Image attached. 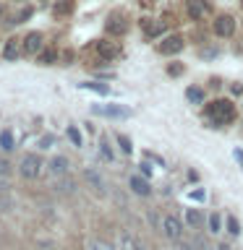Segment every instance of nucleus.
Returning <instances> with one entry per match:
<instances>
[{
  "instance_id": "nucleus-12",
  "label": "nucleus",
  "mask_w": 243,
  "mask_h": 250,
  "mask_svg": "<svg viewBox=\"0 0 243 250\" xmlns=\"http://www.w3.org/2000/svg\"><path fill=\"white\" fill-rule=\"evenodd\" d=\"M141 31H144L146 39H154V37H160L165 31V23L154 21V19H141Z\"/></svg>"
},
{
  "instance_id": "nucleus-19",
  "label": "nucleus",
  "mask_w": 243,
  "mask_h": 250,
  "mask_svg": "<svg viewBox=\"0 0 243 250\" xmlns=\"http://www.w3.org/2000/svg\"><path fill=\"white\" fill-rule=\"evenodd\" d=\"M73 13V0H60L55 3V16H71Z\"/></svg>"
},
{
  "instance_id": "nucleus-9",
  "label": "nucleus",
  "mask_w": 243,
  "mask_h": 250,
  "mask_svg": "<svg viewBox=\"0 0 243 250\" xmlns=\"http://www.w3.org/2000/svg\"><path fill=\"white\" fill-rule=\"evenodd\" d=\"M105 29H107V34H113V37H123L125 31H128V21H125L123 13H113L105 21Z\"/></svg>"
},
{
  "instance_id": "nucleus-30",
  "label": "nucleus",
  "mask_w": 243,
  "mask_h": 250,
  "mask_svg": "<svg viewBox=\"0 0 243 250\" xmlns=\"http://www.w3.org/2000/svg\"><path fill=\"white\" fill-rule=\"evenodd\" d=\"M209 232H212V234H217V232H219V216H217V214H212V216H209Z\"/></svg>"
},
{
  "instance_id": "nucleus-5",
  "label": "nucleus",
  "mask_w": 243,
  "mask_h": 250,
  "mask_svg": "<svg viewBox=\"0 0 243 250\" xmlns=\"http://www.w3.org/2000/svg\"><path fill=\"white\" fill-rule=\"evenodd\" d=\"M186 13L194 21H204L212 16V5H209V0H186Z\"/></svg>"
},
{
  "instance_id": "nucleus-3",
  "label": "nucleus",
  "mask_w": 243,
  "mask_h": 250,
  "mask_svg": "<svg viewBox=\"0 0 243 250\" xmlns=\"http://www.w3.org/2000/svg\"><path fill=\"white\" fill-rule=\"evenodd\" d=\"M92 112L99 117H110V120H125V117H131V109L125 104H94Z\"/></svg>"
},
{
  "instance_id": "nucleus-18",
  "label": "nucleus",
  "mask_w": 243,
  "mask_h": 250,
  "mask_svg": "<svg viewBox=\"0 0 243 250\" xmlns=\"http://www.w3.org/2000/svg\"><path fill=\"white\" fill-rule=\"evenodd\" d=\"M186 222H188V227H191V229H199L201 227V211L199 208H186Z\"/></svg>"
},
{
  "instance_id": "nucleus-11",
  "label": "nucleus",
  "mask_w": 243,
  "mask_h": 250,
  "mask_svg": "<svg viewBox=\"0 0 243 250\" xmlns=\"http://www.w3.org/2000/svg\"><path fill=\"white\" fill-rule=\"evenodd\" d=\"M97 52L102 60H115L121 55V44L118 42H107V39H99L97 42Z\"/></svg>"
},
{
  "instance_id": "nucleus-38",
  "label": "nucleus",
  "mask_w": 243,
  "mask_h": 250,
  "mask_svg": "<svg viewBox=\"0 0 243 250\" xmlns=\"http://www.w3.org/2000/svg\"><path fill=\"white\" fill-rule=\"evenodd\" d=\"M219 250H230V245H225V242H222V245H219Z\"/></svg>"
},
{
  "instance_id": "nucleus-2",
  "label": "nucleus",
  "mask_w": 243,
  "mask_h": 250,
  "mask_svg": "<svg viewBox=\"0 0 243 250\" xmlns=\"http://www.w3.org/2000/svg\"><path fill=\"white\" fill-rule=\"evenodd\" d=\"M42 169H45V164H42V159H39L37 154H24V156H21V162H19V172H21V177H26V180H37L39 175H42Z\"/></svg>"
},
{
  "instance_id": "nucleus-4",
  "label": "nucleus",
  "mask_w": 243,
  "mask_h": 250,
  "mask_svg": "<svg viewBox=\"0 0 243 250\" xmlns=\"http://www.w3.org/2000/svg\"><path fill=\"white\" fill-rule=\"evenodd\" d=\"M115 248L118 250H146V245L141 242L139 234H133L128 229H121L115 234Z\"/></svg>"
},
{
  "instance_id": "nucleus-13",
  "label": "nucleus",
  "mask_w": 243,
  "mask_h": 250,
  "mask_svg": "<svg viewBox=\"0 0 243 250\" xmlns=\"http://www.w3.org/2000/svg\"><path fill=\"white\" fill-rule=\"evenodd\" d=\"M128 185H131V190L141 195V198H146V195H152V185L146 183V177H139V175H131L128 180Z\"/></svg>"
},
{
  "instance_id": "nucleus-10",
  "label": "nucleus",
  "mask_w": 243,
  "mask_h": 250,
  "mask_svg": "<svg viewBox=\"0 0 243 250\" xmlns=\"http://www.w3.org/2000/svg\"><path fill=\"white\" fill-rule=\"evenodd\" d=\"M162 232L168 234L170 240H180V234H183L180 219H178V216H165V219H162Z\"/></svg>"
},
{
  "instance_id": "nucleus-16",
  "label": "nucleus",
  "mask_w": 243,
  "mask_h": 250,
  "mask_svg": "<svg viewBox=\"0 0 243 250\" xmlns=\"http://www.w3.org/2000/svg\"><path fill=\"white\" fill-rule=\"evenodd\" d=\"M52 188H55L58 193H63V195H71V193L76 190V180L68 177V175H66V177H58V180L52 183Z\"/></svg>"
},
{
  "instance_id": "nucleus-15",
  "label": "nucleus",
  "mask_w": 243,
  "mask_h": 250,
  "mask_svg": "<svg viewBox=\"0 0 243 250\" xmlns=\"http://www.w3.org/2000/svg\"><path fill=\"white\" fill-rule=\"evenodd\" d=\"M84 177H86V183H89L99 195L105 193V180H102V175H99L97 169H84Z\"/></svg>"
},
{
  "instance_id": "nucleus-8",
  "label": "nucleus",
  "mask_w": 243,
  "mask_h": 250,
  "mask_svg": "<svg viewBox=\"0 0 243 250\" xmlns=\"http://www.w3.org/2000/svg\"><path fill=\"white\" fill-rule=\"evenodd\" d=\"M68 169H71V162H68V156H63V154L52 156V159L47 162V172H50L55 180H58V177H66Z\"/></svg>"
},
{
  "instance_id": "nucleus-34",
  "label": "nucleus",
  "mask_w": 243,
  "mask_h": 250,
  "mask_svg": "<svg viewBox=\"0 0 243 250\" xmlns=\"http://www.w3.org/2000/svg\"><path fill=\"white\" fill-rule=\"evenodd\" d=\"M139 167H141V175H144V177H152V164H149V162H141Z\"/></svg>"
},
{
  "instance_id": "nucleus-22",
  "label": "nucleus",
  "mask_w": 243,
  "mask_h": 250,
  "mask_svg": "<svg viewBox=\"0 0 243 250\" xmlns=\"http://www.w3.org/2000/svg\"><path fill=\"white\" fill-rule=\"evenodd\" d=\"M186 97H188V102H194V104H201V102H204V91L199 89V86H188Z\"/></svg>"
},
{
  "instance_id": "nucleus-32",
  "label": "nucleus",
  "mask_w": 243,
  "mask_h": 250,
  "mask_svg": "<svg viewBox=\"0 0 243 250\" xmlns=\"http://www.w3.org/2000/svg\"><path fill=\"white\" fill-rule=\"evenodd\" d=\"M52 144H55L52 136H42V138H39V148H50Z\"/></svg>"
},
{
  "instance_id": "nucleus-31",
  "label": "nucleus",
  "mask_w": 243,
  "mask_h": 250,
  "mask_svg": "<svg viewBox=\"0 0 243 250\" xmlns=\"http://www.w3.org/2000/svg\"><path fill=\"white\" fill-rule=\"evenodd\" d=\"M168 73H170V76H183V65H180V62H170V65H168Z\"/></svg>"
},
{
  "instance_id": "nucleus-36",
  "label": "nucleus",
  "mask_w": 243,
  "mask_h": 250,
  "mask_svg": "<svg viewBox=\"0 0 243 250\" xmlns=\"http://www.w3.org/2000/svg\"><path fill=\"white\" fill-rule=\"evenodd\" d=\"M172 250H194V245H188V242H175Z\"/></svg>"
},
{
  "instance_id": "nucleus-27",
  "label": "nucleus",
  "mask_w": 243,
  "mask_h": 250,
  "mask_svg": "<svg viewBox=\"0 0 243 250\" xmlns=\"http://www.w3.org/2000/svg\"><path fill=\"white\" fill-rule=\"evenodd\" d=\"M99 151H102V156H105L107 162H113V148L107 146V141H105V138L99 141Z\"/></svg>"
},
{
  "instance_id": "nucleus-17",
  "label": "nucleus",
  "mask_w": 243,
  "mask_h": 250,
  "mask_svg": "<svg viewBox=\"0 0 243 250\" xmlns=\"http://www.w3.org/2000/svg\"><path fill=\"white\" fill-rule=\"evenodd\" d=\"M19 55H21V47H19V42H16V39H8L5 47H3V58H5V60H16Z\"/></svg>"
},
{
  "instance_id": "nucleus-29",
  "label": "nucleus",
  "mask_w": 243,
  "mask_h": 250,
  "mask_svg": "<svg viewBox=\"0 0 243 250\" xmlns=\"http://www.w3.org/2000/svg\"><path fill=\"white\" fill-rule=\"evenodd\" d=\"M84 86V89H92V91H97V94H107L110 89H107V86H102V83H81Z\"/></svg>"
},
{
  "instance_id": "nucleus-39",
  "label": "nucleus",
  "mask_w": 243,
  "mask_h": 250,
  "mask_svg": "<svg viewBox=\"0 0 243 250\" xmlns=\"http://www.w3.org/2000/svg\"><path fill=\"white\" fill-rule=\"evenodd\" d=\"M241 3H243V0H241Z\"/></svg>"
},
{
  "instance_id": "nucleus-20",
  "label": "nucleus",
  "mask_w": 243,
  "mask_h": 250,
  "mask_svg": "<svg viewBox=\"0 0 243 250\" xmlns=\"http://www.w3.org/2000/svg\"><path fill=\"white\" fill-rule=\"evenodd\" d=\"M0 148H3V151H13V148H16L13 133H11V130H3V133H0Z\"/></svg>"
},
{
  "instance_id": "nucleus-21",
  "label": "nucleus",
  "mask_w": 243,
  "mask_h": 250,
  "mask_svg": "<svg viewBox=\"0 0 243 250\" xmlns=\"http://www.w3.org/2000/svg\"><path fill=\"white\" fill-rule=\"evenodd\" d=\"M86 250H118V248H113V245H107L105 240L89 237V240H86Z\"/></svg>"
},
{
  "instance_id": "nucleus-1",
  "label": "nucleus",
  "mask_w": 243,
  "mask_h": 250,
  "mask_svg": "<svg viewBox=\"0 0 243 250\" xmlns=\"http://www.w3.org/2000/svg\"><path fill=\"white\" fill-rule=\"evenodd\" d=\"M204 112H207V120L212 125H217V128H225V125H230L235 120V104H233V102H227V99L209 102Z\"/></svg>"
},
{
  "instance_id": "nucleus-14",
  "label": "nucleus",
  "mask_w": 243,
  "mask_h": 250,
  "mask_svg": "<svg viewBox=\"0 0 243 250\" xmlns=\"http://www.w3.org/2000/svg\"><path fill=\"white\" fill-rule=\"evenodd\" d=\"M39 50H42V34H39V31H31V34H26V39H24V52L37 55Z\"/></svg>"
},
{
  "instance_id": "nucleus-6",
  "label": "nucleus",
  "mask_w": 243,
  "mask_h": 250,
  "mask_svg": "<svg viewBox=\"0 0 243 250\" xmlns=\"http://www.w3.org/2000/svg\"><path fill=\"white\" fill-rule=\"evenodd\" d=\"M212 29H215L217 37H233L235 34V19L230 13H219L215 23H212Z\"/></svg>"
},
{
  "instance_id": "nucleus-37",
  "label": "nucleus",
  "mask_w": 243,
  "mask_h": 250,
  "mask_svg": "<svg viewBox=\"0 0 243 250\" xmlns=\"http://www.w3.org/2000/svg\"><path fill=\"white\" fill-rule=\"evenodd\" d=\"M233 154H235V159H238V162L243 164V151H241V148H235V151H233Z\"/></svg>"
},
{
  "instance_id": "nucleus-33",
  "label": "nucleus",
  "mask_w": 243,
  "mask_h": 250,
  "mask_svg": "<svg viewBox=\"0 0 243 250\" xmlns=\"http://www.w3.org/2000/svg\"><path fill=\"white\" fill-rule=\"evenodd\" d=\"M219 50L217 47H207V50H201V58H217Z\"/></svg>"
},
{
  "instance_id": "nucleus-28",
  "label": "nucleus",
  "mask_w": 243,
  "mask_h": 250,
  "mask_svg": "<svg viewBox=\"0 0 243 250\" xmlns=\"http://www.w3.org/2000/svg\"><path fill=\"white\" fill-rule=\"evenodd\" d=\"M68 138H71V144H73V146H81V133H78L73 125L68 128Z\"/></svg>"
},
{
  "instance_id": "nucleus-23",
  "label": "nucleus",
  "mask_w": 243,
  "mask_h": 250,
  "mask_svg": "<svg viewBox=\"0 0 243 250\" xmlns=\"http://www.w3.org/2000/svg\"><path fill=\"white\" fill-rule=\"evenodd\" d=\"M118 144H121V151H123V154H131V151H133L131 138H128V136H123V133H118Z\"/></svg>"
},
{
  "instance_id": "nucleus-7",
  "label": "nucleus",
  "mask_w": 243,
  "mask_h": 250,
  "mask_svg": "<svg viewBox=\"0 0 243 250\" xmlns=\"http://www.w3.org/2000/svg\"><path fill=\"white\" fill-rule=\"evenodd\" d=\"M183 47H186L183 37H180V34H170V37H165L162 42L157 44V50H160L162 55H178Z\"/></svg>"
},
{
  "instance_id": "nucleus-35",
  "label": "nucleus",
  "mask_w": 243,
  "mask_h": 250,
  "mask_svg": "<svg viewBox=\"0 0 243 250\" xmlns=\"http://www.w3.org/2000/svg\"><path fill=\"white\" fill-rule=\"evenodd\" d=\"M230 94H233V97H241V94H243V86H241V83H233V86H230Z\"/></svg>"
},
{
  "instance_id": "nucleus-25",
  "label": "nucleus",
  "mask_w": 243,
  "mask_h": 250,
  "mask_svg": "<svg viewBox=\"0 0 243 250\" xmlns=\"http://www.w3.org/2000/svg\"><path fill=\"white\" fill-rule=\"evenodd\" d=\"M227 232H230L233 237H235V234H241V222L235 216H227Z\"/></svg>"
},
{
  "instance_id": "nucleus-24",
  "label": "nucleus",
  "mask_w": 243,
  "mask_h": 250,
  "mask_svg": "<svg viewBox=\"0 0 243 250\" xmlns=\"http://www.w3.org/2000/svg\"><path fill=\"white\" fill-rule=\"evenodd\" d=\"M55 60H58V52H55V50H47V52L39 55V62H42V65H52Z\"/></svg>"
},
{
  "instance_id": "nucleus-26",
  "label": "nucleus",
  "mask_w": 243,
  "mask_h": 250,
  "mask_svg": "<svg viewBox=\"0 0 243 250\" xmlns=\"http://www.w3.org/2000/svg\"><path fill=\"white\" fill-rule=\"evenodd\" d=\"M11 175H13V169H11V162L0 159V180H8Z\"/></svg>"
}]
</instances>
